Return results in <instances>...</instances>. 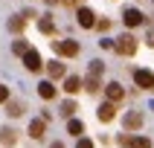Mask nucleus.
Wrapping results in <instances>:
<instances>
[{
  "mask_svg": "<svg viewBox=\"0 0 154 148\" xmlns=\"http://www.w3.org/2000/svg\"><path fill=\"white\" fill-rule=\"evenodd\" d=\"M52 50L64 58H73V55H79V41H52Z\"/></svg>",
  "mask_w": 154,
  "mask_h": 148,
  "instance_id": "1",
  "label": "nucleus"
},
{
  "mask_svg": "<svg viewBox=\"0 0 154 148\" xmlns=\"http://www.w3.org/2000/svg\"><path fill=\"white\" fill-rule=\"evenodd\" d=\"M113 50L119 52V55H134V52H137V38H131V35H122L119 41L113 44Z\"/></svg>",
  "mask_w": 154,
  "mask_h": 148,
  "instance_id": "2",
  "label": "nucleus"
},
{
  "mask_svg": "<svg viewBox=\"0 0 154 148\" xmlns=\"http://www.w3.org/2000/svg\"><path fill=\"white\" fill-rule=\"evenodd\" d=\"M23 67L29 70V73H38V70L44 67V61H41V55H38L35 50H26L23 52Z\"/></svg>",
  "mask_w": 154,
  "mask_h": 148,
  "instance_id": "3",
  "label": "nucleus"
},
{
  "mask_svg": "<svg viewBox=\"0 0 154 148\" xmlns=\"http://www.w3.org/2000/svg\"><path fill=\"white\" fill-rule=\"evenodd\" d=\"M105 93H108V102H122L125 99V87L119 81H111V84L105 87Z\"/></svg>",
  "mask_w": 154,
  "mask_h": 148,
  "instance_id": "4",
  "label": "nucleus"
},
{
  "mask_svg": "<svg viewBox=\"0 0 154 148\" xmlns=\"http://www.w3.org/2000/svg\"><path fill=\"white\" fill-rule=\"evenodd\" d=\"M134 81H137L140 87H154V73L151 70H137V73H134Z\"/></svg>",
  "mask_w": 154,
  "mask_h": 148,
  "instance_id": "5",
  "label": "nucleus"
},
{
  "mask_svg": "<svg viewBox=\"0 0 154 148\" xmlns=\"http://www.w3.org/2000/svg\"><path fill=\"white\" fill-rule=\"evenodd\" d=\"M119 142L128 148H151V139H146V137H122Z\"/></svg>",
  "mask_w": 154,
  "mask_h": 148,
  "instance_id": "6",
  "label": "nucleus"
},
{
  "mask_svg": "<svg viewBox=\"0 0 154 148\" xmlns=\"http://www.w3.org/2000/svg\"><path fill=\"white\" fill-rule=\"evenodd\" d=\"M122 20H125V26H140V23H143V12H137V9H125V12H122Z\"/></svg>",
  "mask_w": 154,
  "mask_h": 148,
  "instance_id": "7",
  "label": "nucleus"
},
{
  "mask_svg": "<svg viewBox=\"0 0 154 148\" xmlns=\"http://www.w3.org/2000/svg\"><path fill=\"white\" fill-rule=\"evenodd\" d=\"M79 23L85 26V29H90V26H96V15L87 6H82V9H79Z\"/></svg>",
  "mask_w": 154,
  "mask_h": 148,
  "instance_id": "8",
  "label": "nucleus"
},
{
  "mask_svg": "<svg viewBox=\"0 0 154 148\" xmlns=\"http://www.w3.org/2000/svg\"><path fill=\"white\" fill-rule=\"evenodd\" d=\"M96 113H99V119H102V122H111L113 116H116V102H105Z\"/></svg>",
  "mask_w": 154,
  "mask_h": 148,
  "instance_id": "9",
  "label": "nucleus"
},
{
  "mask_svg": "<svg viewBox=\"0 0 154 148\" xmlns=\"http://www.w3.org/2000/svg\"><path fill=\"white\" fill-rule=\"evenodd\" d=\"M140 125H143V113H140V110L125 113V128H128V131H137Z\"/></svg>",
  "mask_w": 154,
  "mask_h": 148,
  "instance_id": "10",
  "label": "nucleus"
},
{
  "mask_svg": "<svg viewBox=\"0 0 154 148\" xmlns=\"http://www.w3.org/2000/svg\"><path fill=\"white\" fill-rule=\"evenodd\" d=\"M44 128H47V122H44V119H32V122H29V137H32V139H41L44 137Z\"/></svg>",
  "mask_w": 154,
  "mask_h": 148,
  "instance_id": "11",
  "label": "nucleus"
},
{
  "mask_svg": "<svg viewBox=\"0 0 154 148\" xmlns=\"http://www.w3.org/2000/svg\"><path fill=\"white\" fill-rule=\"evenodd\" d=\"M47 73H50V78H64V73H67V70H64V64H61V61H50V64H47Z\"/></svg>",
  "mask_w": 154,
  "mask_h": 148,
  "instance_id": "12",
  "label": "nucleus"
},
{
  "mask_svg": "<svg viewBox=\"0 0 154 148\" xmlns=\"http://www.w3.org/2000/svg\"><path fill=\"white\" fill-rule=\"evenodd\" d=\"M64 90H67V93H79V90H82V78L79 76H67L64 78Z\"/></svg>",
  "mask_w": 154,
  "mask_h": 148,
  "instance_id": "13",
  "label": "nucleus"
},
{
  "mask_svg": "<svg viewBox=\"0 0 154 148\" xmlns=\"http://www.w3.org/2000/svg\"><path fill=\"white\" fill-rule=\"evenodd\" d=\"M15 139H17V131H12V128L0 131V142H3V145H15Z\"/></svg>",
  "mask_w": 154,
  "mask_h": 148,
  "instance_id": "14",
  "label": "nucleus"
},
{
  "mask_svg": "<svg viewBox=\"0 0 154 148\" xmlns=\"http://www.w3.org/2000/svg\"><path fill=\"white\" fill-rule=\"evenodd\" d=\"M38 93H41V99H52V96H55L52 81H41V84H38Z\"/></svg>",
  "mask_w": 154,
  "mask_h": 148,
  "instance_id": "15",
  "label": "nucleus"
},
{
  "mask_svg": "<svg viewBox=\"0 0 154 148\" xmlns=\"http://www.w3.org/2000/svg\"><path fill=\"white\" fill-rule=\"evenodd\" d=\"M67 131L73 134V137H82V134H85V125H82V119H70V122H67Z\"/></svg>",
  "mask_w": 154,
  "mask_h": 148,
  "instance_id": "16",
  "label": "nucleus"
},
{
  "mask_svg": "<svg viewBox=\"0 0 154 148\" xmlns=\"http://www.w3.org/2000/svg\"><path fill=\"white\" fill-rule=\"evenodd\" d=\"M105 73V64L102 61H90V73H87V78H99Z\"/></svg>",
  "mask_w": 154,
  "mask_h": 148,
  "instance_id": "17",
  "label": "nucleus"
},
{
  "mask_svg": "<svg viewBox=\"0 0 154 148\" xmlns=\"http://www.w3.org/2000/svg\"><path fill=\"white\" fill-rule=\"evenodd\" d=\"M6 113H9V116H20V113H23V104H20V102H9V99H6Z\"/></svg>",
  "mask_w": 154,
  "mask_h": 148,
  "instance_id": "18",
  "label": "nucleus"
},
{
  "mask_svg": "<svg viewBox=\"0 0 154 148\" xmlns=\"http://www.w3.org/2000/svg\"><path fill=\"white\" fill-rule=\"evenodd\" d=\"M38 26H41V32H44V35H52V32H55V26H52L50 17H41V23H38Z\"/></svg>",
  "mask_w": 154,
  "mask_h": 148,
  "instance_id": "19",
  "label": "nucleus"
},
{
  "mask_svg": "<svg viewBox=\"0 0 154 148\" xmlns=\"http://www.w3.org/2000/svg\"><path fill=\"white\" fill-rule=\"evenodd\" d=\"M23 26H26V20H23V17H12V20H9V29H12V32H20Z\"/></svg>",
  "mask_w": 154,
  "mask_h": 148,
  "instance_id": "20",
  "label": "nucleus"
},
{
  "mask_svg": "<svg viewBox=\"0 0 154 148\" xmlns=\"http://www.w3.org/2000/svg\"><path fill=\"white\" fill-rule=\"evenodd\" d=\"M26 50H29V47H26V41H15V44H12V52H15V55H23Z\"/></svg>",
  "mask_w": 154,
  "mask_h": 148,
  "instance_id": "21",
  "label": "nucleus"
},
{
  "mask_svg": "<svg viewBox=\"0 0 154 148\" xmlns=\"http://www.w3.org/2000/svg\"><path fill=\"white\" fill-rule=\"evenodd\" d=\"M61 113H64V116H73V113H76V102H64L61 104Z\"/></svg>",
  "mask_w": 154,
  "mask_h": 148,
  "instance_id": "22",
  "label": "nucleus"
},
{
  "mask_svg": "<svg viewBox=\"0 0 154 148\" xmlns=\"http://www.w3.org/2000/svg\"><path fill=\"white\" fill-rule=\"evenodd\" d=\"M85 87L90 90V93H96V90H99V78H87V81H85Z\"/></svg>",
  "mask_w": 154,
  "mask_h": 148,
  "instance_id": "23",
  "label": "nucleus"
},
{
  "mask_svg": "<svg viewBox=\"0 0 154 148\" xmlns=\"http://www.w3.org/2000/svg\"><path fill=\"white\" fill-rule=\"evenodd\" d=\"M79 148H93V142H90L87 137H79Z\"/></svg>",
  "mask_w": 154,
  "mask_h": 148,
  "instance_id": "24",
  "label": "nucleus"
},
{
  "mask_svg": "<svg viewBox=\"0 0 154 148\" xmlns=\"http://www.w3.org/2000/svg\"><path fill=\"white\" fill-rule=\"evenodd\" d=\"M6 99H9V87H3V84H0V104L6 102Z\"/></svg>",
  "mask_w": 154,
  "mask_h": 148,
  "instance_id": "25",
  "label": "nucleus"
},
{
  "mask_svg": "<svg viewBox=\"0 0 154 148\" xmlns=\"http://www.w3.org/2000/svg\"><path fill=\"white\" fill-rule=\"evenodd\" d=\"M96 26H99L102 32H108V29H111V20H99V23H96Z\"/></svg>",
  "mask_w": 154,
  "mask_h": 148,
  "instance_id": "26",
  "label": "nucleus"
},
{
  "mask_svg": "<svg viewBox=\"0 0 154 148\" xmlns=\"http://www.w3.org/2000/svg\"><path fill=\"white\" fill-rule=\"evenodd\" d=\"M148 44H151V47H154V29H151V32H148Z\"/></svg>",
  "mask_w": 154,
  "mask_h": 148,
  "instance_id": "27",
  "label": "nucleus"
},
{
  "mask_svg": "<svg viewBox=\"0 0 154 148\" xmlns=\"http://www.w3.org/2000/svg\"><path fill=\"white\" fill-rule=\"evenodd\" d=\"M50 148H64V145H61V142H52V145Z\"/></svg>",
  "mask_w": 154,
  "mask_h": 148,
  "instance_id": "28",
  "label": "nucleus"
},
{
  "mask_svg": "<svg viewBox=\"0 0 154 148\" xmlns=\"http://www.w3.org/2000/svg\"><path fill=\"white\" fill-rule=\"evenodd\" d=\"M47 3H50V6H52V3H58V0H47Z\"/></svg>",
  "mask_w": 154,
  "mask_h": 148,
  "instance_id": "29",
  "label": "nucleus"
},
{
  "mask_svg": "<svg viewBox=\"0 0 154 148\" xmlns=\"http://www.w3.org/2000/svg\"><path fill=\"white\" fill-rule=\"evenodd\" d=\"M67 3H76V0H67Z\"/></svg>",
  "mask_w": 154,
  "mask_h": 148,
  "instance_id": "30",
  "label": "nucleus"
}]
</instances>
